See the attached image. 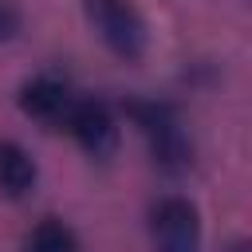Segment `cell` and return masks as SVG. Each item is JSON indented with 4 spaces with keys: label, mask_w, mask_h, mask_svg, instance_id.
<instances>
[{
    "label": "cell",
    "mask_w": 252,
    "mask_h": 252,
    "mask_svg": "<svg viewBox=\"0 0 252 252\" xmlns=\"http://www.w3.org/2000/svg\"><path fill=\"white\" fill-rule=\"evenodd\" d=\"M71 102H75L71 91H67L59 79H47V75L24 83V91H20L24 114H32V118H39V122H63L67 110H71Z\"/></svg>",
    "instance_id": "obj_5"
},
{
    "label": "cell",
    "mask_w": 252,
    "mask_h": 252,
    "mask_svg": "<svg viewBox=\"0 0 252 252\" xmlns=\"http://www.w3.org/2000/svg\"><path fill=\"white\" fill-rule=\"evenodd\" d=\"M63 122H67V130L75 134V142H79L87 154H94V158H102V154H110V150L118 146V126H114L110 110H106L102 102H94V98L71 102V110H67Z\"/></svg>",
    "instance_id": "obj_4"
},
{
    "label": "cell",
    "mask_w": 252,
    "mask_h": 252,
    "mask_svg": "<svg viewBox=\"0 0 252 252\" xmlns=\"http://www.w3.org/2000/svg\"><path fill=\"white\" fill-rule=\"evenodd\" d=\"M154 248L158 252H197L201 220L185 197H165L154 209Z\"/></svg>",
    "instance_id": "obj_3"
},
{
    "label": "cell",
    "mask_w": 252,
    "mask_h": 252,
    "mask_svg": "<svg viewBox=\"0 0 252 252\" xmlns=\"http://www.w3.org/2000/svg\"><path fill=\"white\" fill-rule=\"evenodd\" d=\"M35 185V161L28 158L24 146L16 142H0V189L8 197H24Z\"/></svg>",
    "instance_id": "obj_6"
},
{
    "label": "cell",
    "mask_w": 252,
    "mask_h": 252,
    "mask_svg": "<svg viewBox=\"0 0 252 252\" xmlns=\"http://www.w3.org/2000/svg\"><path fill=\"white\" fill-rule=\"evenodd\" d=\"M16 28H20L16 8H12L8 0H0V39H12V35H16Z\"/></svg>",
    "instance_id": "obj_8"
},
{
    "label": "cell",
    "mask_w": 252,
    "mask_h": 252,
    "mask_svg": "<svg viewBox=\"0 0 252 252\" xmlns=\"http://www.w3.org/2000/svg\"><path fill=\"white\" fill-rule=\"evenodd\" d=\"M126 110H130V118L138 122V130L146 134L158 165H165V169H173V173L189 165V142H185V134H181L177 114H173L165 102H130Z\"/></svg>",
    "instance_id": "obj_1"
},
{
    "label": "cell",
    "mask_w": 252,
    "mask_h": 252,
    "mask_svg": "<svg viewBox=\"0 0 252 252\" xmlns=\"http://www.w3.org/2000/svg\"><path fill=\"white\" fill-rule=\"evenodd\" d=\"M28 252H79V240L63 220H39L28 236Z\"/></svg>",
    "instance_id": "obj_7"
},
{
    "label": "cell",
    "mask_w": 252,
    "mask_h": 252,
    "mask_svg": "<svg viewBox=\"0 0 252 252\" xmlns=\"http://www.w3.org/2000/svg\"><path fill=\"white\" fill-rule=\"evenodd\" d=\"M83 4H87V20L94 24L98 39L114 55L138 59L146 51V24L126 0H83Z\"/></svg>",
    "instance_id": "obj_2"
}]
</instances>
